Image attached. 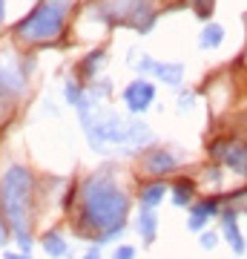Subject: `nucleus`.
<instances>
[{
  "mask_svg": "<svg viewBox=\"0 0 247 259\" xmlns=\"http://www.w3.org/2000/svg\"><path fill=\"white\" fill-rule=\"evenodd\" d=\"M129 216V193L118 185L115 173L98 170L83 179L78 193V231L92 236V242L112 228L127 225Z\"/></svg>",
  "mask_w": 247,
  "mask_h": 259,
  "instance_id": "f257e3e1",
  "label": "nucleus"
},
{
  "mask_svg": "<svg viewBox=\"0 0 247 259\" xmlns=\"http://www.w3.org/2000/svg\"><path fill=\"white\" fill-rule=\"evenodd\" d=\"M83 127H86V139L95 153H110V150H141L153 144V130L144 121L127 118L118 112H95V115H83Z\"/></svg>",
  "mask_w": 247,
  "mask_h": 259,
  "instance_id": "f03ea898",
  "label": "nucleus"
},
{
  "mask_svg": "<svg viewBox=\"0 0 247 259\" xmlns=\"http://www.w3.org/2000/svg\"><path fill=\"white\" fill-rule=\"evenodd\" d=\"M32 196H35V176L23 164H12L0 179V204L6 213L12 233H29V216H32Z\"/></svg>",
  "mask_w": 247,
  "mask_h": 259,
  "instance_id": "7ed1b4c3",
  "label": "nucleus"
},
{
  "mask_svg": "<svg viewBox=\"0 0 247 259\" xmlns=\"http://www.w3.org/2000/svg\"><path fill=\"white\" fill-rule=\"evenodd\" d=\"M72 0H40L26 18L15 23V37L26 44H49L64 32Z\"/></svg>",
  "mask_w": 247,
  "mask_h": 259,
  "instance_id": "20e7f679",
  "label": "nucleus"
},
{
  "mask_svg": "<svg viewBox=\"0 0 247 259\" xmlns=\"http://www.w3.org/2000/svg\"><path fill=\"white\" fill-rule=\"evenodd\" d=\"M98 18L112 20V23H127L138 32H146L156 20V9L150 6V0H101Z\"/></svg>",
  "mask_w": 247,
  "mask_h": 259,
  "instance_id": "39448f33",
  "label": "nucleus"
},
{
  "mask_svg": "<svg viewBox=\"0 0 247 259\" xmlns=\"http://www.w3.org/2000/svg\"><path fill=\"white\" fill-rule=\"evenodd\" d=\"M210 156L219 158L224 170H233L236 176L247 179V144L236 139H219L210 144Z\"/></svg>",
  "mask_w": 247,
  "mask_h": 259,
  "instance_id": "423d86ee",
  "label": "nucleus"
},
{
  "mask_svg": "<svg viewBox=\"0 0 247 259\" xmlns=\"http://www.w3.org/2000/svg\"><path fill=\"white\" fill-rule=\"evenodd\" d=\"M121 98H124V107H127L132 115H144V112L153 107V101H156V83L141 75V78H135L132 83L124 87Z\"/></svg>",
  "mask_w": 247,
  "mask_h": 259,
  "instance_id": "0eeeda50",
  "label": "nucleus"
},
{
  "mask_svg": "<svg viewBox=\"0 0 247 259\" xmlns=\"http://www.w3.org/2000/svg\"><path fill=\"white\" fill-rule=\"evenodd\" d=\"M181 167V158L175 156L173 150H153L144 156V173L146 176H170Z\"/></svg>",
  "mask_w": 247,
  "mask_h": 259,
  "instance_id": "6e6552de",
  "label": "nucleus"
},
{
  "mask_svg": "<svg viewBox=\"0 0 247 259\" xmlns=\"http://www.w3.org/2000/svg\"><path fill=\"white\" fill-rule=\"evenodd\" d=\"M221 236L227 242V248L233 250V256H244L247 253V239L241 233V225H238V213L236 210H224L221 213Z\"/></svg>",
  "mask_w": 247,
  "mask_h": 259,
  "instance_id": "1a4fd4ad",
  "label": "nucleus"
},
{
  "mask_svg": "<svg viewBox=\"0 0 247 259\" xmlns=\"http://www.w3.org/2000/svg\"><path fill=\"white\" fill-rule=\"evenodd\" d=\"M167 196H170L167 182H146V185H141V190H138V204H141V207H150V210H156L158 204H164Z\"/></svg>",
  "mask_w": 247,
  "mask_h": 259,
  "instance_id": "9d476101",
  "label": "nucleus"
},
{
  "mask_svg": "<svg viewBox=\"0 0 247 259\" xmlns=\"http://www.w3.org/2000/svg\"><path fill=\"white\" fill-rule=\"evenodd\" d=\"M153 75H156L158 81H164L167 87H175L178 90L184 81V64H178V61H156Z\"/></svg>",
  "mask_w": 247,
  "mask_h": 259,
  "instance_id": "9b49d317",
  "label": "nucleus"
},
{
  "mask_svg": "<svg viewBox=\"0 0 247 259\" xmlns=\"http://www.w3.org/2000/svg\"><path fill=\"white\" fill-rule=\"evenodd\" d=\"M135 231H138V236H141L144 245H153L156 236H158V216H156V210L141 207V210H138V219H135Z\"/></svg>",
  "mask_w": 247,
  "mask_h": 259,
  "instance_id": "f8f14e48",
  "label": "nucleus"
},
{
  "mask_svg": "<svg viewBox=\"0 0 247 259\" xmlns=\"http://www.w3.org/2000/svg\"><path fill=\"white\" fill-rule=\"evenodd\" d=\"M40 248H43V253L49 259H64L66 253H69V242H66L64 233H58V231H49L40 236Z\"/></svg>",
  "mask_w": 247,
  "mask_h": 259,
  "instance_id": "ddd939ff",
  "label": "nucleus"
},
{
  "mask_svg": "<svg viewBox=\"0 0 247 259\" xmlns=\"http://www.w3.org/2000/svg\"><path fill=\"white\" fill-rule=\"evenodd\" d=\"M170 202L175 207H190L195 202V182L192 179H178L173 187H170Z\"/></svg>",
  "mask_w": 247,
  "mask_h": 259,
  "instance_id": "4468645a",
  "label": "nucleus"
},
{
  "mask_svg": "<svg viewBox=\"0 0 247 259\" xmlns=\"http://www.w3.org/2000/svg\"><path fill=\"white\" fill-rule=\"evenodd\" d=\"M221 44H224V26H221V23H216V20H210V23L202 29L199 47L207 49V52H213V49H219Z\"/></svg>",
  "mask_w": 247,
  "mask_h": 259,
  "instance_id": "2eb2a0df",
  "label": "nucleus"
},
{
  "mask_svg": "<svg viewBox=\"0 0 247 259\" xmlns=\"http://www.w3.org/2000/svg\"><path fill=\"white\" fill-rule=\"evenodd\" d=\"M187 210L195 213V216H207V219H216V216H221V202L216 199V196H207V199H195V202H192Z\"/></svg>",
  "mask_w": 247,
  "mask_h": 259,
  "instance_id": "dca6fc26",
  "label": "nucleus"
},
{
  "mask_svg": "<svg viewBox=\"0 0 247 259\" xmlns=\"http://www.w3.org/2000/svg\"><path fill=\"white\" fill-rule=\"evenodd\" d=\"M221 245V231H210V228H207V231H202L199 233V248L202 250H216Z\"/></svg>",
  "mask_w": 247,
  "mask_h": 259,
  "instance_id": "f3484780",
  "label": "nucleus"
},
{
  "mask_svg": "<svg viewBox=\"0 0 247 259\" xmlns=\"http://www.w3.org/2000/svg\"><path fill=\"white\" fill-rule=\"evenodd\" d=\"M101 64H104V52L98 49V52H92V55L86 58V64H81V75L83 78H92V75L101 69Z\"/></svg>",
  "mask_w": 247,
  "mask_h": 259,
  "instance_id": "a211bd4d",
  "label": "nucleus"
},
{
  "mask_svg": "<svg viewBox=\"0 0 247 259\" xmlns=\"http://www.w3.org/2000/svg\"><path fill=\"white\" fill-rule=\"evenodd\" d=\"M64 95H66V101L72 104V107H78V104L86 98V95H83V90H81V83H75V81H69L64 87Z\"/></svg>",
  "mask_w": 247,
  "mask_h": 259,
  "instance_id": "6ab92c4d",
  "label": "nucleus"
},
{
  "mask_svg": "<svg viewBox=\"0 0 247 259\" xmlns=\"http://www.w3.org/2000/svg\"><path fill=\"white\" fill-rule=\"evenodd\" d=\"M207 228H210V219H207V216H195V213L187 216V231L202 233V231H207Z\"/></svg>",
  "mask_w": 247,
  "mask_h": 259,
  "instance_id": "aec40b11",
  "label": "nucleus"
},
{
  "mask_svg": "<svg viewBox=\"0 0 247 259\" xmlns=\"http://www.w3.org/2000/svg\"><path fill=\"white\" fill-rule=\"evenodd\" d=\"M124 233H127V225H121V228H112V231H107L104 236H98V239H95V245H98V248H101V245H110V242L121 239Z\"/></svg>",
  "mask_w": 247,
  "mask_h": 259,
  "instance_id": "412c9836",
  "label": "nucleus"
},
{
  "mask_svg": "<svg viewBox=\"0 0 247 259\" xmlns=\"http://www.w3.org/2000/svg\"><path fill=\"white\" fill-rule=\"evenodd\" d=\"M192 3V9L199 12V18H210V12H213V0H190Z\"/></svg>",
  "mask_w": 247,
  "mask_h": 259,
  "instance_id": "4be33fe9",
  "label": "nucleus"
},
{
  "mask_svg": "<svg viewBox=\"0 0 247 259\" xmlns=\"http://www.w3.org/2000/svg\"><path fill=\"white\" fill-rule=\"evenodd\" d=\"M112 259H135V248L132 245H118L112 250Z\"/></svg>",
  "mask_w": 247,
  "mask_h": 259,
  "instance_id": "5701e85b",
  "label": "nucleus"
},
{
  "mask_svg": "<svg viewBox=\"0 0 247 259\" xmlns=\"http://www.w3.org/2000/svg\"><path fill=\"white\" fill-rule=\"evenodd\" d=\"M9 222H6V213H3V204H0V245H6V239H9Z\"/></svg>",
  "mask_w": 247,
  "mask_h": 259,
  "instance_id": "b1692460",
  "label": "nucleus"
},
{
  "mask_svg": "<svg viewBox=\"0 0 247 259\" xmlns=\"http://www.w3.org/2000/svg\"><path fill=\"white\" fill-rule=\"evenodd\" d=\"M192 104H195V95H192V93H181V95H178V112L192 110Z\"/></svg>",
  "mask_w": 247,
  "mask_h": 259,
  "instance_id": "393cba45",
  "label": "nucleus"
},
{
  "mask_svg": "<svg viewBox=\"0 0 247 259\" xmlns=\"http://www.w3.org/2000/svg\"><path fill=\"white\" fill-rule=\"evenodd\" d=\"M3 259H32V253H23V250H20V253H9V250H6Z\"/></svg>",
  "mask_w": 247,
  "mask_h": 259,
  "instance_id": "a878e982",
  "label": "nucleus"
},
{
  "mask_svg": "<svg viewBox=\"0 0 247 259\" xmlns=\"http://www.w3.org/2000/svg\"><path fill=\"white\" fill-rule=\"evenodd\" d=\"M83 259H101V248H98V245H95V248H89Z\"/></svg>",
  "mask_w": 247,
  "mask_h": 259,
  "instance_id": "bb28decb",
  "label": "nucleus"
},
{
  "mask_svg": "<svg viewBox=\"0 0 247 259\" xmlns=\"http://www.w3.org/2000/svg\"><path fill=\"white\" fill-rule=\"evenodd\" d=\"M3 20H6V0H0V26H3Z\"/></svg>",
  "mask_w": 247,
  "mask_h": 259,
  "instance_id": "cd10ccee",
  "label": "nucleus"
},
{
  "mask_svg": "<svg viewBox=\"0 0 247 259\" xmlns=\"http://www.w3.org/2000/svg\"><path fill=\"white\" fill-rule=\"evenodd\" d=\"M244 61H247V52H244Z\"/></svg>",
  "mask_w": 247,
  "mask_h": 259,
  "instance_id": "c85d7f7f",
  "label": "nucleus"
}]
</instances>
